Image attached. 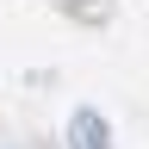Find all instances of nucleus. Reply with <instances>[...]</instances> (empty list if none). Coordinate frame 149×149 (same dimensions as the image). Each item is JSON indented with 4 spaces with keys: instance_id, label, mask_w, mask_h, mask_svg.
Listing matches in <instances>:
<instances>
[{
    "instance_id": "1",
    "label": "nucleus",
    "mask_w": 149,
    "mask_h": 149,
    "mask_svg": "<svg viewBox=\"0 0 149 149\" xmlns=\"http://www.w3.org/2000/svg\"><path fill=\"white\" fill-rule=\"evenodd\" d=\"M68 149H112V124H106L93 106H81V112L68 118Z\"/></svg>"
}]
</instances>
